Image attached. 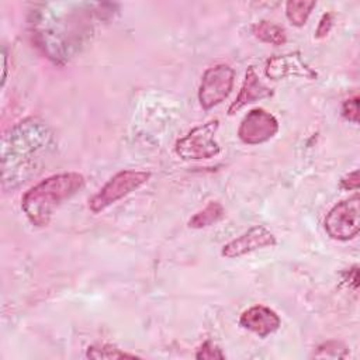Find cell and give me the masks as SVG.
I'll return each mask as SVG.
<instances>
[{"mask_svg":"<svg viewBox=\"0 0 360 360\" xmlns=\"http://www.w3.org/2000/svg\"><path fill=\"white\" fill-rule=\"evenodd\" d=\"M53 142L45 121L28 117L15 122L1 138V187L14 190L24 184L38 166V160Z\"/></svg>","mask_w":360,"mask_h":360,"instance_id":"6da1fadb","label":"cell"},{"mask_svg":"<svg viewBox=\"0 0 360 360\" xmlns=\"http://www.w3.org/2000/svg\"><path fill=\"white\" fill-rule=\"evenodd\" d=\"M84 184V176L77 172L48 176L24 193L21 210L32 225L46 226L55 210L76 195Z\"/></svg>","mask_w":360,"mask_h":360,"instance_id":"7a4b0ae2","label":"cell"},{"mask_svg":"<svg viewBox=\"0 0 360 360\" xmlns=\"http://www.w3.org/2000/svg\"><path fill=\"white\" fill-rule=\"evenodd\" d=\"M150 179V173L146 170H121L107 180V183L89 200V208L91 212L98 214L129 195L135 190L141 188Z\"/></svg>","mask_w":360,"mask_h":360,"instance_id":"3957f363","label":"cell"},{"mask_svg":"<svg viewBox=\"0 0 360 360\" xmlns=\"http://www.w3.org/2000/svg\"><path fill=\"white\" fill-rule=\"evenodd\" d=\"M219 128V120H210L194 127L183 138L177 139L174 150L184 160H202L215 158L221 148L215 141V134Z\"/></svg>","mask_w":360,"mask_h":360,"instance_id":"277c9868","label":"cell"},{"mask_svg":"<svg viewBox=\"0 0 360 360\" xmlns=\"http://www.w3.org/2000/svg\"><path fill=\"white\" fill-rule=\"evenodd\" d=\"M325 231L335 240H350L360 231V197L354 194L330 208L325 217Z\"/></svg>","mask_w":360,"mask_h":360,"instance_id":"5b68a950","label":"cell"},{"mask_svg":"<svg viewBox=\"0 0 360 360\" xmlns=\"http://www.w3.org/2000/svg\"><path fill=\"white\" fill-rule=\"evenodd\" d=\"M235 82V70L225 63L208 68L198 87V101L204 110H211L221 104L232 91Z\"/></svg>","mask_w":360,"mask_h":360,"instance_id":"8992f818","label":"cell"},{"mask_svg":"<svg viewBox=\"0 0 360 360\" xmlns=\"http://www.w3.org/2000/svg\"><path fill=\"white\" fill-rule=\"evenodd\" d=\"M278 132L277 118L264 108L250 110L239 124L238 136L246 145H260Z\"/></svg>","mask_w":360,"mask_h":360,"instance_id":"52a82bcc","label":"cell"},{"mask_svg":"<svg viewBox=\"0 0 360 360\" xmlns=\"http://www.w3.org/2000/svg\"><path fill=\"white\" fill-rule=\"evenodd\" d=\"M264 73L271 80H281L287 77L316 80L318 77V73L304 60L298 51L269 58L264 66Z\"/></svg>","mask_w":360,"mask_h":360,"instance_id":"ba28073f","label":"cell"},{"mask_svg":"<svg viewBox=\"0 0 360 360\" xmlns=\"http://www.w3.org/2000/svg\"><path fill=\"white\" fill-rule=\"evenodd\" d=\"M276 243L277 239L270 229L263 225H255L224 245L221 255L226 259H235L264 248H271Z\"/></svg>","mask_w":360,"mask_h":360,"instance_id":"9c48e42d","label":"cell"},{"mask_svg":"<svg viewBox=\"0 0 360 360\" xmlns=\"http://www.w3.org/2000/svg\"><path fill=\"white\" fill-rule=\"evenodd\" d=\"M239 323L242 328L256 333L257 336L266 338L278 330L281 319L271 308L266 305H253L242 312Z\"/></svg>","mask_w":360,"mask_h":360,"instance_id":"30bf717a","label":"cell"},{"mask_svg":"<svg viewBox=\"0 0 360 360\" xmlns=\"http://www.w3.org/2000/svg\"><path fill=\"white\" fill-rule=\"evenodd\" d=\"M270 96H273V90L262 82V79L256 73V69L253 66H249L245 73L242 87L239 90L235 101H232V104L228 108V114L233 115L238 111H240L243 107H246L248 104L267 98Z\"/></svg>","mask_w":360,"mask_h":360,"instance_id":"8fae6325","label":"cell"},{"mask_svg":"<svg viewBox=\"0 0 360 360\" xmlns=\"http://www.w3.org/2000/svg\"><path fill=\"white\" fill-rule=\"evenodd\" d=\"M252 34L262 42L276 45V46L283 45L287 41L285 30L281 25L267 21V20H262V21L253 24Z\"/></svg>","mask_w":360,"mask_h":360,"instance_id":"7c38bea8","label":"cell"},{"mask_svg":"<svg viewBox=\"0 0 360 360\" xmlns=\"http://www.w3.org/2000/svg\"><path fill=\"white\" fill-rule=\"evenodd\" d=\"M225 215V210L219 201H210L207 205L197 211L190 219H188V226L194 229H202L207 226H211L221 221Z\"/></svg>","mask_w":360,"mask_h":360,"instance_id":"4fadbf2b","label":"cell"},{"mask_svg":"<svg viewBox=\"0 0 360 360\" xmlns=\"http://www.w3.org/2000/svg\"><path fill=\"white\" fill-rule=\"evenodd\" d=\"M315 6H316V1L291 0L285 3V15L292 25L302 27L308 21Z\"/></svg>","mask_w":360,"mask_h":360,"instance_id":"5bb4252c","label":"cell"},{"mask_svg":"<svg viewBox=\"0 0 360 360\" xmlns=\"http://www.w3.org/2000/svg\"><path fill=\"white\" fill-rule=\"evenodd\" d=\"M87 357L90 359H124V357H128V359H135L136 356L132 354V353H128V352H124L112 345H107V343H103V345H93V346H89L87 349V353H86Z\"/></svg>","mask_w":360,"mask_h":360,"instance_id":"9a60e30c","label":"cell"},{"mask_svg":"<svg viewBox=\"0 0 360 360\" xmlns=\"http://www.w3.org/2000/svg\"><path fill=\"white\" fill-rule=\"evenodd\" d=\"M347 356V347L338 340H328L323 342L316 347V352L314 353V357L318 359H342Z\"/></svg>","mask_w":360,"mask_h":360,"instance_id":"2e32d148","label":"cell"},{"mask_svg":"<svg viewBox=\"0 0 360 360\" xmlns=\"http://www.w3.org/2000/svg\"><path fill=\"white\" fill-rule=\"evenodd\" d=\"M195 359L198 360H215V359H225V354L221 352V349L214 345L211 340H205L197 350Z\"/></svg>","mask_w":360,"mask_h":360,"instance_id":"e0dca14e","label":"cell"},{"mask_svg":"<svg viewBox=\"0 0 360 360\" xmlns=\"http://www.w3.org/2000/svg\"><path fill=\"white\" fill-rule=\"evenodd\" d=\"M342 115L347 121H350L353 124H359V96L349 97L343 101Z\"/></svg>","mask_w":360,"mask_h":360,"instance_id":"ac0fdd59","label":"cell"},{"mask_svg":"<svg viewBox=\"0 0 360 360\" xmlns=\"http://www.w3.org/2000/svg\"><path fill=\"white\" fill-rule=\"evenodd\" d=\"M332 27H333V14L332 13H325L321 17L319 22H318V27H316V31H315V38L316 39L325 38L330 32Z\"/></svg>","mask_w":360,"mask_h":360,"instance_id":"d6986e66","label":"cell"},{"mask_svg":"<svg viewBox=\"0 0 360 360\" xmlns=\"http://www.w3.org/2000/svg\"><path fill=\"white\" fill-rule=\"evenodd\" d=\"M359 184H360V181H359V170L357 169L350 172L340 180V187L343 190H357Z\"/></svg>","mask_w":360,"mask_h":360,"instance_id":"ffe728a7","label":"cell"},{"mask_svg":"<svg viewBox=\"0 0 360 360\" xmlns=\"http://www.w3.org/2000/svg\"><path fill=\"white\" fill-rule=\"evenodd\" d=\"M357 264H354L353 267L349 269V271H346V277H345V281L349 283V285H352L354 290H357L359 287V270H357Z\"/></svg>","mask_w":360,"mask_h":360,"instance_id":"44dd1931","label":"cell"},{"mask_svg":"<svg viewBox=\"0 0 360 360\" xmlns=\"http://www.w3.org/2000/svg\"><path fill=\"white\" fill-rule=\"evenodd\" d=\"M6 73H7V55L6 51H3V77H1V84L4 86L6 82Z\"/></svg>","mask_w":360,"mask_h":360,"instance_id":"7402d4cb","label":"cell"}]
</instances>
